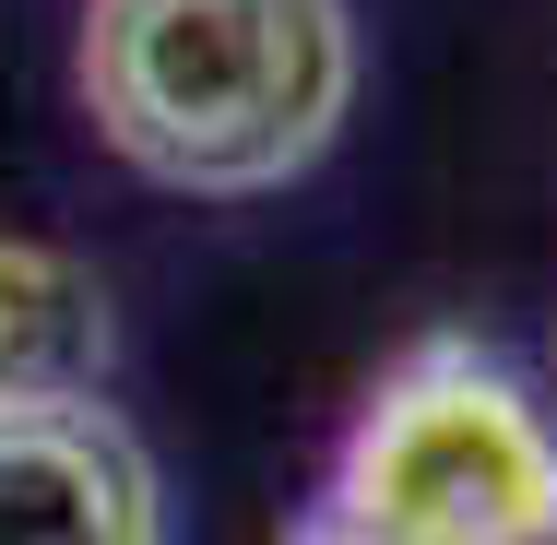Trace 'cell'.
I'll use <instances>...</instances> for the list:
<instances>
[{
    "mask_svg": "<svg viewBox=\"0 0 557 545\" xmlns=\"http://www.w3.org/2000/svg\"><path fill=\"white\" fill-rule=\"evenodd\" d=\"M356 96L344 0H96L84 108L166 190H285Z\"/></svg>",
    "mask_w": 557,
    "mask_h": 545,
    "instance_id": "obj_1",
    "label": "cell"
},
{
    "mask_svg": "<svg viewBox=\"0 0 557 545\" xmlns=\"http://www.w3.org/2000/svg\"><path fill=\"white\" fill-rule=\"evenodd\" d=\"M333 534L392 545H522L557 534V438L486 356L428 344L344 438Z\"/></svg>",
    "mask_w": 557,
    "mask_h": 545,
    "instance_id": "obj_2",
    "label": "cell"
},
{
    "mask_svg": "<svg viewBox=\"0 0 557 545\" xmlns=\"http://www.w3.org/2000/svg\"><path fill=\"white\" fill-rule=\"evenodd\" d=\"M154 462L96 392H0V545H143Z\"/></svg>",
    "mask_w": 557,
    "mask_h": 545,
    "instance_id": "obj_3",
    "label": "cell"
},
{
    "mask_svg": "<svg viewBox=\"0 0 557 545\" xmlns=\"http://www.w3.org/2000/svg\"><path fill=\"white\" fill-rule=\"evenodd\" d=\"M108 380V297L84 261L0 237V392H96Z\"/></svg>",
    "mask_w": 557,
    "mask_h": 545,
    "instance_id": "obj_4",
    "label": "cell"
}]
</instances>
